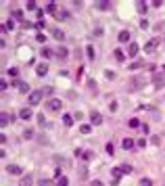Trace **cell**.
I'll use <instances>...</instances> for the list:
<instances>
[{
  "instance_id": "836d02e7",
  "label": "cell",
  "mask_w": 165,
  "mask_h": 186,
  "mask_svg": "<svg viewBox=\"0 0 165 186\" xmlns=\"http://www.w3.org/2000/svg\"><path fill=\"white\" fill-rule=\"evenodd\" d=\"M6 73H9L11 78H17V75H19V69H17V67H11V69L6 71Z\"/></svg>"
},
{
  "instance_id": "f35d334b",
  "label": "cell",
  "mask_w": 165,
  "mask_h": 186,
  "mask_svg": "<svg viewBox=\"0 0 165 186\" xmlns=\"http://www.w3.org/2000/svg\"><path fill=\"white\" fill-rule=\"evenodd\" d=\"M121 169H123V174H132V165H128V163L121 165Z\"/></svg>"
},
{
  "instance_id": "d6a6232c",
  "label": "cell",
  "mask_w": 165,
  "mask_h": 186,
  "mask_svg": "<svg viewBox=\"0 0 165 186\" xmlns=\"http://www.w3.org/2000/svg\"><path fill=\"white\" fill-rule=\"evenodd\" d=\"M140 186H153V180H151V178H142Z\"/></svg>"
},
{
  "instance_id": "8d00e7d4",
  "label": "cell",
  "mask_w": 165,
  "mask_h": 186,
  "mask_svg": "<svg viewBox=\"0 0 165 186\" xmlns=\"http://www.w3.org/2000/svg\"><path fill=\"white\" fill-rule=\"evenodd\" d=\"M38 121H40V126H48L46 119H44V113H40V115H38Z\"/></svg>"
},
{
  "instance_id": "484cf974",
  "label": "cell",
  "mask_w": 165,
  "mask_h": 186,
  "mask_svg": "<svg viewBox=\"0 0 165 186\" xmlns=\"http://www.w3.org/2000/svg\"><path fill=\"white\" fill-rule=\"evenodd\" d=\"M54 17H57V19H69V13L67 11H57L54 13Z\"/></svg>"
},
{
  "instance_id": "2e32d148",
  "label": "cell",
  "mask_w": 165,
  "mask_h": 186,
  "mask_svg": "<svg viewBox=\"0 0 165 186\" xmlns=\"http://www.w3.org/2000/svg\"><path fill=\"white\" fill-rule=\"evenodd\" d=\"M153 82H155V86H157V88H161V86H165V75H155Z\"/></svg>"
},
{
  "instance_id": "c3c4849f",
  "label": "cell",
  "mask_w": 165,
  "mask_h": 186,
  "mask_svg": "<svg viewBox=\"0 0 165 186\" xmlns=\"http://www.w3.org/2000/svg\"><path fill=\"white\" fill-rule=\"evenodd\" d=\"M54 178H57V180H59V178H63V176H61V167H57V169H54Z\"/></svg>"
},
{
  "instance_id": "4fadbf2b",
  "label": "cell",
  "mask_w": 165,
  "mask_h": 186,
  "mask_svg": "<svg viewBox=\"0 0 165 186\" xmlns=\"http://www.w3.org/2000/svg\"><path fill=\"white\" fill-rule=\"evenodd\" d=\"M121 174H123V169H121V167H113V169H111V176H113V180H115V182H119Z\"/></svg>"
},
{
  "instance_id": "52a82bcc",
  "label": "cell",
  "mask_w": 165,
  "mask_h": 186,
  "mask_svg": "<svg viewBox=\"0 0 165 186\" xmlns=\"http://www.w3.org/2000/svg\"><path fill=\"white\" fill-rule=\"evenodd\" d=\"M113 57H115L117 63H123V61H126V52H123L121 48H115V50H113Z\"/></svg>"
},
{
  "instance_id": "ab89813d",
  "label": "cell",
  "mask_w": 165,
  "mask_h": 186,
  "mask_svg": "<svg viewBox=\"0 0 165 186\" xmlns=\"http://www.w3.org/2000/svg\"><path fill=\"white\" fill-rule=\"evenodd\" d=\"M13 17L15 19H23V11H13Z\"/></svg>"
},
{
  "instance_id": "1f68e13d",
  "label": "cell",
  "mask_w": 165,
  "mask_h": 186,
  "mask_svg": "<svg viewBox=\"0 0 165 186\" xmlns=\"http://www.w3.org/2000/svg\"><path fill=\"white\" fill-rule=\"evenodd\" d=\"M107 153H109V155H111V157H113V153H115V146H113V142H107Z\"/></svg>"
},
{
  "instance_id": "f6af8a7d",
  "label": "cell",
  "mask_w": 165,
  "mask_h": 186,
  "mask_svg": "<svg viewBox=\"0 0 165 186\" xmlns=\"http://www.w3.org/2000/svg\"><path fill=\"white\" fill-rule=\"evenodd\" d=\"M38 186H50V180H40Z\"/></svg>"
},
{
  "instance_id": "f546056e",
  "label": "cell",
  "mask_w": 165,
  "mask_h": 186,
  "mask_svg": "<svg viewBox=\"0 0 165 186\" xmlns=\"http://www.w3.org/2000/svg\"><path fill=\"white\" fill-rule=\"evenodd\" d=\"M32 182H34V178H32V176H25L23 182H21V186H32Z\"/></svg>"
},
{
  "instance_id": "8992f818",
  "label": "cell",
  "mask_w": 165,
  "mask_h": 186,
  "mask_svg": "<svg viewBox=\"0 0 165 186\" xmlns=\"http://www.w3.org/2000/svg\"><path fill=\"white\" fill-rule=\"evenodd\" d=\"M13 119H15L13 115H9V113H2V115H0V126H2V128H6Z\"/></svg>"
},
{
  "instance_id": "7c38bea8",
  "label": "cell",
  "mask_w": 165,
  "mask_h": 186,
  "mask_svg": "<svg viewBox=\"0 0 165 186\" xmlns=\"http://www.w3.org/2000/svg\"><path fill=\"white\" fill-rule=\"evenodd\" d=\"M13 84H15V86L19 88V92H23V94H27V92H29V86H27L25 82H13Z\"/></svg>"
},
{
  "instance_id": "7dc6e473",
  "label": "cell",
  "mask_w": 165,
  "mask_h": 186,
  "mask_svg": "<svg viewBox=\"0 0 165 186\" xmlns=\"http://www.w3.org/2000/svg\"><path fill=\"white\" fill-rule=\"evenodd\" d=\"M140 27H142V29H146V27H148V21H146V19H142V21H140Z\"/></svg>"
},
{
  "instance_id": "7a4b0ae2",
  "label": "cell",
  "mask_w": 165,
  "mask_h": 186,
  "mask_svg": "<svg viewBox=\"0 0 165 186\" xmlns=\"http://www.w3.org/2000/svg\"><path fill=\"white\" fill-rule=\"evenodd\" d=\"M157 46H159V38H153V40H148V42L144 44V52H155Z\"/></svg>"
},
{
  "instance_id": "60d3db41",
  "label": "cell",
  "mask_w": 165,
  "mask_h": 186,
  "mask_svg": "<svg viewBox=\"0 0 165 186\" xmlns=\"http://www.w3.org/2000/svg\"><path fill=\"white\" fill-rule=\"evenodd\" d=\"M52 92H54V88H52V86H48L46 90H42V94H46V96H50Z\"/></svg>"
},
{
  "instance_id": "ac0fdd59",
  "label": "cell",
  "mask_w": 165,
  "mask_h": 186,
  "mask_svg": "<svg viewBox=\"0 0 165 186\" xmlns=\"http://www.w3.org/2000/svg\"><path fill=\"white\" fill-rule=\"evenodd\" d=\"M50 32H52V36H54V38H57V40H65V34H63V32H61L59 27H52V29H50Z\"/></svg>"
},
{
  "instance_id": "b9f144b4",
  "label": "cell",
  "mask_w": 165,
  "mask_h": 186,
  "mask_svg": "<svg viewBox=\"0 0 165 186\" xmlns=\"http://www.w3.org/2000/svg\"><path fill=\"white\" fill-rule=\"evenodd\" d=\"M80 178H88V169H86V167L80 169Z\"/></svg>"
},
{
  "instance_id": "ffe728a7",
  "label": "cell",
  "mask_w": 165,
  "mask_h": 186,
  "mask_svg": "<svg viewBox=\"0 0 165 186\" xmlns=\"http://www.w3.org/2000/svg\"><path fill=\"white\" fill-rule=\"evenodd\" d=\"M86 55H88V59H92V61H94L96 52H94V46H92V44H88V48H86Z\"/></svg>"
},
{
  "instance_id": "30bf717a",
  "label": "cell",
  "mask_w": 165,
  "mask_h": 186,
  "mask_svg": "<svg viewBox=\"0 0 165 186\" xmlns=\"http://www.w3.org/2000/svg\"><path fill=\"white\" fill-rule=\"evenodd\" d=\"M36 73H38L40 78H44V75L48 73V65H46V63H40V65L36 67Z\"/></svg>"
},
{
  "instance_id": "3957f363",
  "label": "cell",
  "mask_w": 165,
  "mask_h": 186,
  "mask_svg": "<svg viewBox=\"0 0 165 186\" xmlns=\"http://www.w3.org/2000/svg\"><path fill=\"white\" fill-rule=\"evenodd\" d=\"M46 107L50 109V111H61V107H63V103H61L59 98H50L46 103Z\"/></svg>"
},
{
  "instance_id": "7bdbcfd3",
  "label": "cell",
  "mask_w": 165,
  "mask_h": 186,
  "mask_svg": "<svg viewBox=\"0 0 165 186\" xmlns=\"http://www.w3.org/2000/svg\"><path fill=\"white\" fill-rule=\"evenodd\" d=\"M36 40H38V42H44V40H46V36H44V34H42V32H40V34L36 36Z\"/></svg>"
},
{
  "instance_id": "8fae6325",
  "label": "cell",
  "mask_w": 165,
  "mask_h": 186,
  "mask_svg": "<svg viewBox=\"0 0 165 186\" xmlns=\"http://www.w3.org/2000/svg\"><path fill=\"white\" fill-rule=\"evenodd\" d=\"M19 117H21L23 121L32 119V109H27V107H25V109H21V111H19Z\"/></svg>"
},
{
  "instance_id": "cb8c5ba5",
  "label": "cell",
  "mask_w": 165,
  "mask_h": 186,
  "mask_svg": "<svg viewBox=\"0 0 165 186\" xmlns=\"http://www.w3.org/2000/svg\"><path fill=\"white\" fill-rule=\"evenodd\" d=\"M82 159H84V161H92V159H94V151H86L82 155Z\"/></svg>"
},
{
  "instance_id": "74e56055",
  "label": "cell",
  "mask_w": 165,
  "mask_h": 186,
  "mask_svg": "<svg viewBox=\"0 0 165 186\" xmlns=\"http://www.w3.org/2000/svg\"><path fill=\"white\" fill-rule=\"evenodd\" d=\"M32 136H34V130H29V128H27V130L23 132V138H32Z\"/></svg>"
},
{
  "instance_id": "d590c367",
  "label": "cell",
  "mask_w": 165,
  "mask_h": 186,
  "mask_svg": "<svg viewBox=\"0 0 165 186\" xmlns=\"http://www.w3.org/2000/svg\"><path fill=\"white\" fill-rule=\"evenodd\" d=\"M90 130H92V128H90L88 123H84L82 128H80V132H82V134H90Z\"/></svg>"
},
{
  "instance_id": "44dd1931",
  "label": "cell",
  "mask_w": 165,
  "mask_h": 186,
  "mask_svg": "<svg viewBox=\"0 0 165 186\" xmlns=\"http://www.w3.org/2000/svg\"><path fill=\"white\" fill-rule=\"evenodd\" d=\"M57 57L59 59H67L69 57V50H67V48H59V50H57Z\"/></svg>"
},
{
  "instance_id": "ee69618b",
  "label": "cell",
  "mask_w": 165,
  "mask_h": 186,
  "mask_svg": "<svg viewBox=\"0 0 165 186\" xmlns=\"http://www.w3.org/2000/svg\"><path fill=\"white\" fill-rule=\"evenodd\" d=\"M136 144H138V146H142V149H144V146H146V138H140V140H138V142H136Z\"/></svg>"
},
{
  "instance_id": "681fc988",
  "label": "cell",
  "mask_w": 165,
  "mask_h": 186,
  "mask_svg": "<svg viewBox=\"0 0 165 186\" xmlns=\"http://www.w3.org/2000/svg\"><path fill=\"white\" fill-rule=\"evenodd\" d=\"M92 186H103V182L100 180H92Z\"/></svg>"
},
{
  "instance_id": "9a60e30c",
  "label": "cell",
  "mask_w": 165,
  "mask_h": 186,
  "mask_svg": "<svg viewBox=\"0 0 165 186\" xmlns=\"http://www.w3.org/2000/svg\"><path fill=\"white\" fill-rule=\"evenodd\" d=\"M117 40H119V42H121V44H126V42L130 40V32H126V29H123V32H119Z\"/></svg>"
},
{
  "instance_id": "e0dca14e",
  "label": "cell",
  "mask_w": 165,
  "mask_h": 186,
  "mask_svg": "<svg viewBox=\"0 0 165 186\" xmlns=\"http://www.w3.org/2000/svg\"><path fill=\"white\" fill-rule=\"evenodd\" d=\"M121 146H123L126 151H130V149H134V140H132V138H123V142H121Z\"/></svg>"
},
{
  "instance_id": "ba28073f",
  "label": "cell",
  "mask_w": 165,
  "mask_h": 186,
  "mask_svg": "<svg viewBox=\"0 0 165 186\" xmlns=\"http://www.w3.org/2000/svg\"><path fill=\"white\" fill-rule=\"evenodd\" d=\"M138 50H140V46H138L136 42H130V46H128V57H136Z\"/></svg>"
},
{
  "instance_id": "5b68a950",
  "label": "cell",
  "mask_w": 165,
  "mask_h": 186,
  "mask_svg": "<svg viewBox=\"0 0 165 186\" xmlns=\"http://www.w3.org/2000/svg\"><path fill=\"white\" fill-rule=\"evenodd\" d=\"M144 84H146V80H144L142 75H138V78H134V80H132V86H134V90H138V88H144Z\"/></svg>"
},
{
  "instance_id": "603a6c76",
  "label": "cell",
  "mask_w": 165,
  "mask_h": 186,
  "mask_svg": "<svg viewBox=\"0 0 165 186\" xmlns=\"http://www.w3.org/2000/svg\"><path fill=\"white\" fill-rule=\"evenodd\" d=\"M128 126H130V128H142V126H140V119H136V117H132L130 121H128Z\"/></svg>"
},
{
  "instance_id": "4dcf8cb0",
  "label": "cell",
  "mask_w": 165,
  "mask_h": 186,
  "mask_svg": "<svg viewBox=\"0 0 165 186\" xmlns=\"http://www.w3.org/2000/svg\"><path fill=\"white\" fill-rule=\"evenodd\" d=\"M57 186H69V180L63 176V178H59V180H57Z\"/></svg>"
},
{
  "instance_id": "bcb514c9",
  "label": "cell",
  "mask_w": 165,
  "mask_h": 186,
  "mask_svg": "<svg viewBox=\"0 0 165 186\" xmlns=\"http://www.w3.org/2000/svg\"><path fill=\"white\" fill-rule=\"evenodd\" d=\"M109 109H111V111H113V113H115V111H117V103H115V101H113V103H111V105H109Z\"/></svg>"
},
{
  "instance_id": "4316f807",
  "label": "cell",
  "mask_w": 165,
  "mask_h": 186,
  "mask_svg": "<svg viewBox=\"0 0 165 186\" xmlns=\"http://www.w3.org/2000/svg\"><path fill=\"white\" fill-rule=\"evenodd\" d=\"M46 11L48 13H57V2H52V0H50V2L46 4Z\"/></svg>"
},
{
  "instance_id": "9c48e42d",
  "label": "cell",
  "mask_w": 165,
  "mask_h": 186,
  "mask_svg": "<svg viewBox=\"0 0 165 186\" xmlns=\"http://www.w3.org/2000/svg\"><path fill=\"white\" fill-rule=\"evenodd\" d=\"M90 121H92L94 126H98V123H103V115H100L98 111H92V113H90Z\"/></svg>"
},
{
  "instance_id": "277c9868",
  "label": "cell",
  "mask_w": 165,
  "mask_h": 186,
  "mask_svg": "<svg viewBox=\"0 0 165 186\" xmlns=\"http://www.w3.org/2000/svg\"><path fill=\"white\" fill-rule=\"evenodd\" d=\"M6 172H9L11 176H21V172H23V169H21L19 165H15V163H11V165H6Z\"/></svg>"
},
{
  "instance_id": "e575fe53",
  "label": "cell",
  "mask_w": 165,
  "mask_h": 186,
  "mask_svg": "<svg viewBox=\"0 0 165 186\" xmlns=\"http://www.w3.org/2000/svg\"><path fill=\"white\" fill-rule=\"evenodd\" d=\"M140 67H144L142 61H136V63H132V65H130V69H140Z\"/></svg>"
},
{
  "instance_id": "83f0119b",
  "label": "cell",
  "mask_w": 165,
  "mask_h": 186,
  "mask_svg": "<svg viewBox=\"0 0 165 186\" xmlns=\"http://www.w3.org/2000/svg\"><path fill=\"white\" fill-rule=\"evenodd\" d=\"M63 123H65L67 128H69V126H73V117H71V115H63Z\"/></svg>"
},
{
  "instance_id": "d4e9b609",
  "label": "cell",
  "mask_w": 165,
  "mask_h": 186,
  "mask_svg": "<svg viewBox=\"0 0 165 186\" xmlns=\"http://www.w3.org/2000/svg\"><path fill=\"white\" fill-rule=\"evenodd\" d=\"M136 11L142 13V15H146V4H144V2H136Z\"/></svg>"
},
{
  "instance_id": "f1b7e54d",
  "label": "cell",
  "mask_w": 165,
  "mask_h": 186,
  "mask_svg": "<svg viewBox=\"0 0 165 186\" xmlns=\"http://www.w3.org/2000/svg\"><path fill=\"white\" fill-rule=\"evenodd\" d=\"M4 29H6V32H13V29H15V21H13V19H9V21L4 23Z\"/></svg>"
},
{
  "instance_id": "d6986e66",
  "label": "cell",
  "mask_w": 165,
  "mask_h": 186,
  "mask_svg": "<svg viewBox=\"0 0 165 186\" xmlns=\"http://www.w3.org/2000/svg\"><path fill=\"white\" fill-rule=\"evenodd\" d=\"M25 9H27V11H38V2H36V0H27Z\"/></svg>"
},
{
  "instance_id": "5bb4252c",
  "label": "cell",
  "mask_w": 165,
  "mask_h": 186,
  "mask_svg": "<svg viewBox=\"0 0 165 186\" xmlns=\"http://www.w3.org/2000/svg\"><path fill=\"white\" fill-rule=\"evenodd\" d=\"M109 6H111L109 0H100V2H96V9H98V11H109Z\"/></svg>"
},
{
  "instance_id": "6da1fadb",
  "label": "cell",
  "mask_w": 165,
  "mask_h": 186,
  "mask_svg": "<svg viewBox=\"0 0 165 186\" xmlns=\"http://www.w3.org/2000/svg\"><path fill=\"white\" fill-rule=\"evenodd\" d=\"M42 90H32L29 92V105H40V101H42Z\"/></svg>"
},
{
  "instance_id": "7402d4cb",
  "label": "cell",
  "mask_w": 165,
  "mask_h": 186,
  "mask_svg": "<svg viewBox=\"0 0 165 186\" xmlns=\"http://www.w3.org/2000/svg\"><path fill=\"white\" fill-rule=\"evenodd\" d=\"M40 55H42V59H50V57H52V50H50V48H46V46H44V48H42V50H40Z\"/></svg>"
}]
</instances>
